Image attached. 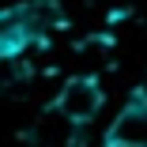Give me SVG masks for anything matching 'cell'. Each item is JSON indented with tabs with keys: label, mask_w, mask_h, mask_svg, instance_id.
I'll use <instances>...</instances> for the list:
<instances>
[{
	"label": "cell",
	"mask_w": 147,
	"mask_h": 147,
	"mask_svg": "<svg viewBox=\"0 0 147 147\" xmlns=\"http://www.w3.org/2000/svg\"><path fill=\"white\" fill-rule=\"evenodd\" d=\"M102 106V91H98V83L91 76H79L64 87V94H61V109L72 117V121H87L91 113H98Z\"/></svg>",
	"instance_id": "6da1fadb"
}]
</instances>
